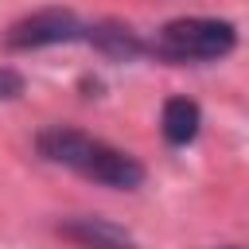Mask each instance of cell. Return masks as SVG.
I'll list each match as a JSON object with an SVG mask.
<instances>
[{"label": "cell", "instance_id": "obj_3", "mask_svg": "<svg viewBox=\"0 0 249 249\" xmlns=\"http://www.w3.org/2000/svg\"><path fill=\"white\" fill-rule=\"evenodd\" d=\"M86 31V23L70 12V8H43L31 12L23 19H16L4 31V47L8 51H39V47H58V43H78Z\"/></svg>", "mask_w": 249, "mask_h": 249}, {"label": "cell", "instance_id": "obj_4", "mask_svg": "<svg viewBox=\"0 0 249 249\" xmlns=\"http://www.w3.org/2000/svg\"><path fill=\"white\" fill-rule=\"evenodd\" d=\"M54 230H58L66 241L82 245V249H136V237H132L124 226H117V222H109V218H93V214L62 218Z\"/></svg>", "mask_w": 249, "mask_h": 249}, {"label": "cell", "instance_id": "obj_5", "mask_svg": "<svg viewBox=\"0 0 249 249\" xmlns=\"http://www.w3.org/2000/svg\"><path fill=\"white\" fill-rule=\"evenodd\" d=\"M82 39H86L97 54H105V58H113V62H132V58L148 54V43H144L128 23H117V19L89 23V27L82 31Z\"/></svg>", "mask_w": 249, "mask_h": 249}, {"label": "cell", "instance_id": "obj_7", "mask_svg": "<svg viewBox=\"0 0 249 249\" xmlns=\"http://www.w3.org/2000/svg\"><path fill=\"white\" fill-rule=\"evenodd\" d=\"M23 89H27V82H23V74L0 62V101H12V97H19Z\"/></svg>", "mask_w": 249, "mask_h": 249}, {"label": "cell", "instance_id": "obj_1", "mask_svg": "<svg viewBox=\"0 0 249 249\" xmlns=\"http://www.w3.org/2000/svg\"><path fill=\"white\" fill-rule=\"evenodd\" d=\"M35 148L43 160L51 163H62L101 187H113V191H136L144 183V163L97 136H86L78 128H66V124H51L35 136Z\"/></svg>", "mask_w": 249, "mask_h": 249}, {"label": "cell", "instance_id": "obj_6", "mask_svg": "<svg viewBox=\"0 0 249 249\" xmlns=\"http://www.w3.org/2000/svg\"><path fill=\"white\" fill-rule=\"evenodd\" d=\"M160 128H163V140H167V144L187 148V144L198 136V128H202V109H198L191 97H167V101H163Z\"/></svg>", "mask_w": 249, "mask_h": 249}, {"label": "cell", "instance_id": "obj_2", "mask_svg": "<svg viewBox=\"0 0 249 249\" xmlns=\"http://www.w3.org/2000/svg\"><path fill=\"white\" fill-rule=\"evenodd\" d=\"M237 47V27L230 19H206V16H183L156 31L148 43V54L163 62H218Z\"/></svg>", "mask_w": 249, "mask_h": 249}, {"label": "cell", "instance_id": "obj_8", "mask_svg": "<svg viewBox=\"0 0 249 249\" xmlns=\"http://www.w3.org/2000/svg\"><path fill=\"white\" fill-rule=\"evenodd\" d=\"M222 249H241V245H222Z\"/></svg>", "mask_w": 249, "mask_h": 249}]
</instances>
